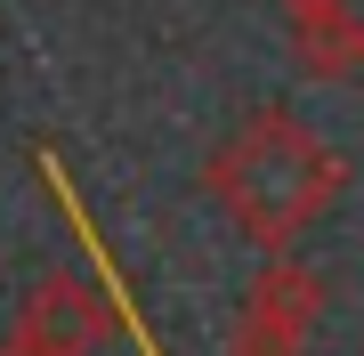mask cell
<instances>
[{
	"label": "cell",
	"mask_w": 364,
	"mask_h": 356,
	"mask_svg": "<svg viewBox=\"0 0 364 356\" xmlns=\"http://www.w3.org/2000/svg\"><path fill=\"white\" fill-rule=\"evenodd\" d=\"M16 340L33 356H90L105 340V300L81 276H49L25 291V316H16Z\"/></svg>",
	"instance_id": "3957f363"
},
{
	"label": "cell",
	"mask_w": 364,
	"mask_h": 356,
	"mask_svg": "<svg viewBox=\"0 0 364 356\" xmlns=\"http://www.w3.org/2000/svg\"><path fill=\"white\" fill-rule=\"evenodd\" d=\"M356 9L348 0H299V25H291V49H299V65L308 73H324V81H340L356 65Z\"/></svg>",
	"instance_id": "277c9868"
},
{
	"label": "cell",
	"mask_w": 364,
	"mask_h": 356,
	"mask_svg": "<svg viewBox=\"0 0 364 356\" xmlns=\"http://www.w3.org/2000/svg\"><path fill=\"white\" fill-rule=\"evenodd\" d=\"M0 356H33V348H25V340H9V348H0Z\"/></svg>",
	"instance_id": "5b68a950"
},
{
	"label": "cell",
	"mask_w": 364,
	"mask_h": 356,
	"mask_svg": "<svg viewBox=\"0 0 364 356\" xmlns=\"http://www.w3.org/2000/svg\"><path fill=\"white\" fill-rule=\"evenodd\" d=\"M316 308H324V284L308 267H267L251 284L243 324H235V356H299L316 332Z\"/></svg>",
	"instance_id": "7a4b0ae2"
},
{
	"label": "cell",
	"mask_w": 364,
	"mask_h": 356,
	"mask_svg": "<svg viewBox=\"0 0 364 356\" xmlns=\"http://www.w3.org/2000/svg\"><path fill=\"white\" fill-rule=\"evenodd\" d=\"M210 186H219V203L243 219V235L291 243L299 227L332 203L340 162H332V146L316 138L308 122L259 114V122H243V130L227 138V154H219V171H210Z\"/></svg>",
	"instance_id": "6da1fadb"
}]
</instances>
